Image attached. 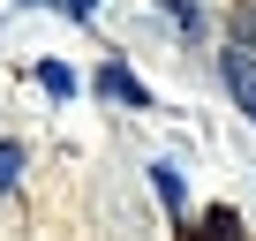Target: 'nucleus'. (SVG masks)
Instances as JSON below:
<instances>
[{"label":"nucleus","instance_id":"1","mask_svg":"<svg viewBox=\"0 0 256 241\" xmlns=\"http://www.w3.org/2000/svg\"><path fill=\"white\" fill-rule=\"evenodd\" d=\"M226 90H234V98H241V113L256 120V46H241V38L226 46Z\"/></svg>","mask_w":256,"mask_h":241},{"label":"nucleus","instance_id":"2","mask_svg":"<svg viewBox=\"0 0 256 241\" xmlns=\"http://www.w3.org/2000/svg\"><path fill=\"white\" fill-rule=\"evenodd\" d=\"M98 90H106V98H120V106H151V90L128 76V68H98Z\"/></svg>","mask_w":256,"mask_h":241},{"label":"nucleus","instance_id":"6","mask_svg":"<svg viewBox=\"0 0 256 241\" xmlns=\"http://www.w3.org/2000/svg\"><path fill=\"white\" fill-rule=\"evenodd\" d=\"M60 8H68L76 23H90V16H98V0H60Z\"/></svg>","mask_w":256,"mask_h":241},{"label":"nucleus","instance_id":"4","mask_svg":"<svg viewBox=\"0 0 256 241\" xmlns=\"http://www.w3.org/2000/svg\"><path fill=\"white\" fill-rule=\"evenodd\" d=\"M38 83H46V90H53V98H68V90H76V76H68V68H60V60H46V68H38Z\"/></svg>","mask_w":256,"mask_h":241},{"label":"nucleus","instance_id":"5","mask_svg":"<svg viewBox=\"0 0 256 241\" xmlns=\"http://www.w3.org/2000/svg\"><path fill=\"white\" fill-rule=\"evenodd\" d=\"M16 174H23V144H0V188H16Z\"/></svg>","mask_w":256,"mask_h":241},{"label":"nucleus","instance_id":"7","mask_svg":"<svg viewBox=\"0 0 256 241\" xmlns=\"http://www.w3.org/2000/svg\"><path fill=\"white\" fill-rule=\"evenodd\" d=\"M30 8H38V0H30Z\"/></svg>","mask_w":256,"mask_h":241},{"label":"nucleus","instance_id":"3","mask_svg":"<svg viewBox=\"0 0 256 241\" xmlns=\"http://www.w3.org/2000/svg\"><path fill=\"white\" fill-rule=\"evenodd\" d=\"M151 188H158V196H166V204H181V196H188V188H181V174H174V166H166V158H158V166H151Z\"/></svg>","mask_w":256,"mask_h":241}]
</instances>
